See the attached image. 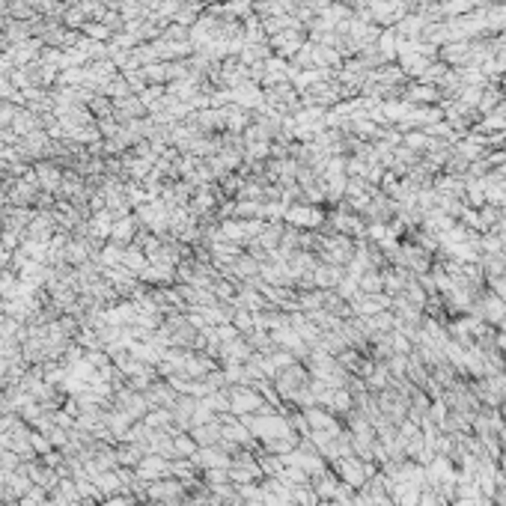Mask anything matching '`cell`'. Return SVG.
Segmentation results:
<instances>
[{
  "label": "cell",
  "mask_w": 506,
  "mask_h": 506,
  "mask_svg": "<svg viewBox=\"0 0 506 506\" xmlns=\"http://www.w3.org/2000/svg\"><path fill=\"white\" fill-rule=\"evenodd\" d=\"M263 396L256 393V387L251 384H233L229 387V411H236L241 417H248L253 411H263Z\"/></svg>",
  "instance_id": "6da1fadb"
},
{
  "label": "cell",
  "mask_w": 506,
  "mask_h": 506,
  "mask_svg": "<svg viewBox=\"0 0 506 506\" xmlns=\"http://www.w3.org/2000/svg\"><path fill=\"white\" fill-rule=\"evenodd\" d=\"M120 405L125 408L128 417H140L143 411H146V402H143L140 396H132V393H122V396H120Z\"/></svg>",
  "instance_id": "5b68a950"
},
{
  "label": "cell",
  "mask_w": 506,
  "mask_h": 506,
  "mask_svg": "<svg viewBox=\"0 0 506 506\" xmlns=\"http://www.w3.org/2000/svg\"><path fill=\"white\" fill-rule=\"evenodd\" d=\"M9 506H12V503H9Z\"/></svg>",
  "instance_id": "ba28073f"
},
{
  "label": "cell",
  "mask_w": 506,
  "mask_h": 506,
  "mask_svg": "<svg viewBox=\"0 0 506 506\" xmlns=\"http://www.w3.org/2000/svg\"><path fill=\"white\" fill-rule=\"evenodd\" d=\"M167 473H170V465L164 456H146V459H140V465H137L140 480H161Z\"/></svg>",
  "instance_id": "277c9868"
},
{
  "label": "cell",
  "mask_w": 506,
  "mask_h": 506,
  "mask_svg": "<svg viewBox=\"0 0 506 506\" xmlns=\"http://www.w3.org/2000/svg\"><path fill=\"white\" fill-rule=\"evenodd\" d=\"M117 461H122V465H140V447H122V450L117 453Z\"/></svg>",
  "instance_id": "52a82bcc"
},
{
  "label": "cell",
  "mask_w": 506,
  "mask_h": 506,
  "mask_svg": "<svg viewBox=\"0 0 506 506\" xmlns=\"http://www.w3.org/2000/svg\"><path fill=\"white\" fill-rule=\"evenodd\" d=\"M337 465H340V476H343L345 483H349V488L364 485L367 476L372 473V468H369V465H360L357 459H337Z\"/></svg>",
  "instance_id": "7a4b0ae2"
},
{
  "label": "cell",
  "mask_w": 506,
  "mask_h": 506,
  "mask_svg": "<svg viewBox=\"0 0 506 506\" xmlns=\"http://www.w3.org/2000/svg\"><path fill=\"white\" fill-rule=\"evenodd\" d=\"M21 506H45V488L42 485L27 488V495L21 498Z\"/></svg>",
  "instance_id": "8992f818"
},
{
  "label": "cell",
  "mask_w": 506,
  "mask_h": 506,
  "mask_svg": "<svg viewBox=\"0 0 506 506\" xmlns=\"http://www.w3.org/2000/svg\"><path fill=\"white\" fill-rule=\"evenodd\" d=\"M149 498L152 500H161V503H179L185 498V483L182 480H167V483H155L149 488Z\"/></svg>",
  "instance_id": "3957f363"
}]
</instances>
